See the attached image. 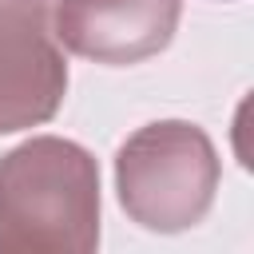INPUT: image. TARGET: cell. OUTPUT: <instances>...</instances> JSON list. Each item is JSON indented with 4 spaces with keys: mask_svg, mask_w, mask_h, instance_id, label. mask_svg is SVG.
<instances>
[{
    "mask_svg": "<svg viewBox=\"0 0 254 254\" xmlns=\"http://www.w3.org/2000/svg\"><path fill=\"white\" fill-rule=\"evenodd\" d=\"M99 246V167L87 147L32 135L0 155V254H87Z\"/></svg>",
    "mask_w": 254,
    "mask_h": 254,
    "instance_id": "obj_1",
    "label": "cell"
},
{
    "mask_svg": "<svg viewBox=\"0 0 254 254\" xmlns=\"http://www.w3.org/2000/svg\"><path fill=\"white\" fill-rule=\"evenodd\" d=\"M67 95L48 0H0V135L48 123Z\"/></svg>",
    "mask_w": 254,
    "mask_h": 254,
    "instance_id": "obj_3",
    "label": "cell"
},
{
    "mask_svg": "<svg viewBox=\"0 0 254 254\" xmlns=\"http://www.w3.org/2000/svg\"><path fill=\"white\" fill-rule=\"evenodd\" d=\"M218 155L202 127L159 119L123 139L115 155V190L131 222L155 234H179L206 218L218 190Z\"/></svg>",
    "mask_w": 254,
    "mask_h": 254,
    "instance_id": "obj_2",
    "label": "cell"
},
{
    "mask_svg": "<svg viewBox=\"0 0 254 254\" xmlns=\"http://www.w3.org/2000/svg\"><path fill=\"white\" fill-rule=\"evenodd\" d=\"M179 12L183 0H60L52 8V32L71 56L127 67L175 40Z\"/></svg>",
    "mask_w": 254,
    "mask_h": 254,
    "instance_id": "obj_4",
    "label": "cell"
}]
</instances>
